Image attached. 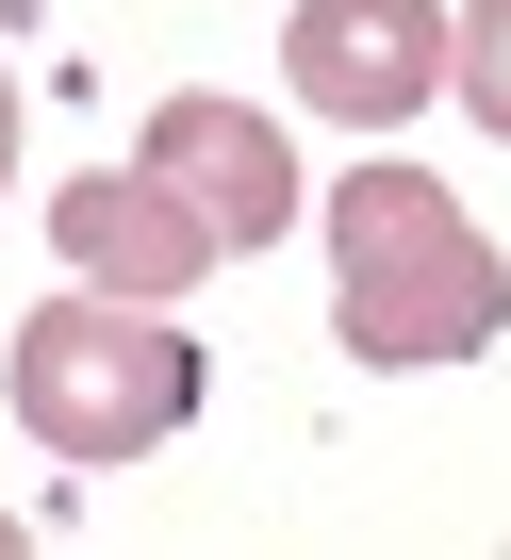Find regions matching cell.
Masks as SVG:
<instances>
[{"label": "cell", "mask_w": 511, "mask_h": 560, "mask_svg": "<svg viewBox=\"0 0 511 560\" xmlns=\"http://www.w3.org/2000/svg\"><path fill=\"white\" fill-rule=\"evenodd\" d=\"M0 544H18V511H0Z\"/></svg>", "instance_id": "cell-8"}, {"label": "cell", "mask_w": 511, "mask_h": 560, "mask_svg": "<svg viewBox=\"0 0 511 560\" xmlns=\"http://www.w3.org/2000/svg\"><path fill=\"white\" fill-rule=\"evenodd\" d=\"M445 67H462L445 0H298V18H281V83H298L314 116H347V132L429 116V100H445Z\"/></svg>", "instance_id": "cell-3"}, {"label": "cell", "mask_w": 511, "mask_h": 560, "mask_svg": "<svg viewBox=\"0 0 511 560\" xmlns=\"http://www.w3.org/2000/svg\"><path fill=\"white\" fill-rule=\"evenodd\" d=\"M0 182H18V83H0Z\"/></svg>", "instance_id": "cell-7"}, {"label": "cell", "mask_w": 511, "mask_h": 560, "mask_svg": "<svg viewBox=\"0 0 511 560\" xmlns=\"http://www.w3.org/2000/svg\"><path fill=\"white\" fill-rule=\"evenodd\" d=\"M0 396L50 462H149L165 429H198V347L165 330V298H100L67 280L50 314H18L0 347Z\"/></svg>", "instance_id": "cell-2"}, {"label": "cell", "mask_w": 511, "mask_h": 560, "mask_svg": "<svg viewBox=\"0 0 511 560\" xmlns=\"http://www.w3.org/2000/svg\"><path fill=\"white\" fill-rule=\"evenodd\" d=\"M445 100L511 149V0H462V67H445Z\"/></svg>", "instance_id": "cell-6"}, {"label": "cell", "mask_w": 511, "mask_h": 560, "mask_svg": "<svg viewBox=\"0 0 511 560\" xmlns=\"http://www.w3.org/2000/svg\"><path fill=\"white\" fill-rule=\"evenodd\" d=\"M330 330L363 363H462L511 330V264L429 165H363L330 198Z\"/></svg>", "instance_id": "cell-1"}, {"label": "cell", "mask_w": 511, "mask_h": 560, "mask_svg": "<svg viewBox=\"0 0 511 560\" xmlns=\"http://www.w3.org/2000/svg\"><path fill=\"white\" fill-rule=\"evenodd\" d=\"M149 182L214 231V247H265V231H298V149L247 116V100H214V83H182L165 116H149Z\"/></svg>", "instance_id": "cell-4"}, {"label": "cell", "mask_w": 511, "mask_h": 560, "mask_svg": "<svg viewBox=\"0 0 511 560\" xmlns=\"http://www.w3.org/2000/svg\"><path fill=\"white\" fill-rule=\"evenodd\" d=\"M50 247H67V280H100V298H198V280L231 264L149 165H83V182L50 198Z\"/></svg>", "instance_id": "cell-5"}]
</instances>
